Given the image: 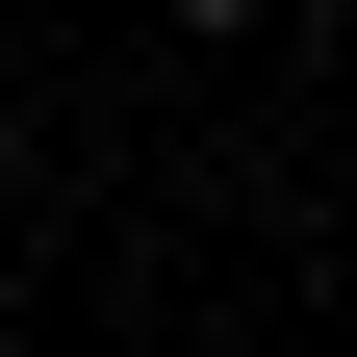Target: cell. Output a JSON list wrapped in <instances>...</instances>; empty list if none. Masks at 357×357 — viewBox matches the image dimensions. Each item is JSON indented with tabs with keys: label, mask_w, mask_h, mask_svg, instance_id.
Wrapping results in <instances>:
<instances>
[{
	"label": "cell",
	"mask_w": 357,
	"mask_h": 357,
	"mask_svg": "<svg viewBox=\"0 0 357 357\" xmlns=\"http://www.w3.org/2000/svg\"><path fill=\"white\" fill-rule=\"evenodd\" d=\"M153 26H255V0H153Z\"/></svg>",
	"instance_id": "1"
}]
</instances>
